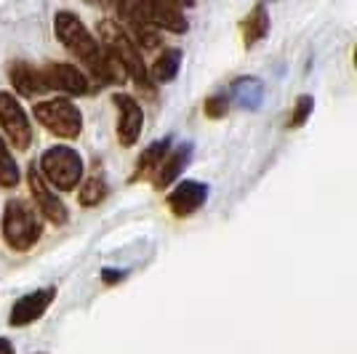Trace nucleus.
Segmentation results:
<instances>
[{
    "instance_id": "f257e3e1",
    "label": "nucleus",
    "mask_w": 357,
    "mask_h": 354,
    "mask_svg": "<svg viewBox=\"0 0 357 354\" xmlns=\"http://www.w3.org/2000/svg\"><path fill=\"white\" fill-rule=\"evenodd\" d=\"M54 32H56V40H59L73 56L86 64V70L91 72V77L107 83V59H105V48L102 43L86 30V24L80 22V16L73 11H59L54 19Z\"/></svg>"
},
{
    "instance_id": "f03ea898",
    "label": "nucleus",
    "mask_w": 357,
    "mask_h": 354,
    "mask_svg": "<svg viewBox=\"0 0 357 354\" xmlns=\"http://www.w3.org/2000/svg\"><path fill=\"white\" fill-rule=\"evenodd\" d=\"M99 35H102V45H105L109 54H115L128 77L134 80L142 91H149L152 93V77H149L147 67H144V59H142V48L134 43V38L126 32L123 24L107 19V22H99Z\"/></svg>"
},
{
    "instance_id": "7ed1b4c3",
    "label": "nucleus",
    "mask_w": 357,
    "mask_h": 354,
    "mask_svg": "<svg viewBox=\"0 0 357 354\" xmlns=\"http://www.w3.org/2000/svg\"><path fill=\"white\" fill-rule=\"evenodd\" d=\"M43 235V219L40 210L32 208L27 200L14 197L6 203L3 210V237L14 251H30Z\"/></svg>"
},
{
    "instance_id": "20e7f679",
    "label": "nucleus",
    "mask_w": 357,
    "mask_h": 354,
    "mask_svg": "<svg viewBox=\"0 0 357 354\" xmlns=\"http://www.w3.org/2000/svg\"><path fill=\"white\" fill-rule=\"evenodd\" d=\"M40 171L43 176L51 181L54 190L59 192H73L77 184H83V174H86V165L80 152L67 144H54L40 155Z\"/></svg>"
},
{
    "instance_id": "39448f33",
    "label": "nucleus",
    "mask_w": 357,
    "mask_h": 354,
    "mask_svg": "<svg viewBox=\"0 0 357 354\" xmlns=\"http://www.w3.org/2000/svg\"><path fill=\"white\" fill-rule=\"evenodd\" d=\"M35 120L43 125L45 131H51L54 136H59L64 141L77 139L83 131V115L70 99H45V102L35 104Z\"/></svg>"
},
{
    "instance_id": "423d86ee",
    "label": "nucleus",
    "mask_w": 357,
    "mask_h": 354,
    "mask_svg": "<svg viewBox=\"0 0 357 354\" xmlns=\"http://www.w3.org/2000/svg\"><path fill=\"white\" fill-rule=\"evenodd\" d=\"M126 6L155 30L187 32L190 27L187 16L181 14V6H176L174 0H126Z\"/></svg>"
},
{
    "instance_id": "0eeeda50",
    "label": "nucleus",
    "mask_w": 357,
    "mask_h": 354,
    "mask_svg": "<svg viewBox=\"0 0 357 354\" xmlns=\"http://www.w3.org/2000/svg\"><path fill=\"white\" fill-rule=\"evenodd\" d=\"M0 128L16 149H30L32 123L27 118V109L19 102V96L11 91H0Z\"/></svg>"
},
{
    "instance_id": "6e6552de",
    "label": "nucleus",
    "mask_w": 357,
    "mask_h": 354,
    "mask_svg": "<svg viewBox=\"0 0 357 354\" xmlns=\"http://www.w3.org/2000/svg\"><path fill=\"white\" fill-rule=\"evenodd\" d=\"M27 181H30L32 200H35V208L40 210V216L48 219L51 224L67 222V208H64L59 194L54 192L51 181L43 176L40 165H30V171H27Z\"/></svg>"
},
{
    "instance_id": "1a4fd4ad",
    "label": "nucleus",
    "mask_w": 357,
    "mask_h": 354,
    "mask_svg": "<svg viewBox=\"0 0 357 354\" xmlns=\"http://www.w3.org/2000/svg\"><path fill=\"white\" fill-rule=\"evenodd\" d=\"M208 194H211V190L206 181L184 178V181H178L176 187L168 192L165 203H168V210H171L174 216L184 219V216H192V213H197L200 208L206 206Z\"/></svg>"
},
{
    "instance_id": "9d476101",
    "label": "nucleus",
    "mask_w": 357,
    "mask_h": 354,
    "mask_svg": "<svg viewBox=\"0 0 357 354\" xmlns=\"http://www.w3.org/2000/svg\"><path fill=\"white\" fill-rule=\"evenodd\" d=\"M112 104L118 109V139L123 147H134L144 128V109L131 93H115Z\"/></svg>"
},
{
    "instance_id": "9b49d317",
    "label": "nucleus",
    "mask_w": 357,
    "mask_h": 354,
    "mask_svg": "<svg viewBox=\"0 0 357 354\" xmlns=\"http://www.w3.org/2000/svg\"><path fill=\"white\" fill-rule=\"evenodd\" d=\"M54 298H56V288H54V285L38 288V291H32V293L22 295L14 304V309H11L8 323L14 325V328H24V325L38 323L45 311H48V307L54 304Z\"/></svg>"
},
{
    "instance_id": "f8f14e48",
    "label": "nucleus",
    "mask_w": 357,
    "mask_h": 354,
    "mask_svg": "<svg viewBox=\"0 0 357 354\" xmlns=\"http://www.w3.org/2000/svg\"><path fill=\"white\" fill-rule=\"evenodd\" d=\"M8 77H11L14 91L24 99H40L45 91H51L45 70H38L27 61H14L11 70H8Z\"/></svg>"
},
{
    "instance_id": "ddd939ff",
    "label": "nucleus",
    "mask_w": 357,
    "mask_h": 354,
    "mask_svg": "<svg viewBox=\"0 0 357 354\" xmlns=\"http://www.w3.org/2000/svg\"><path fill=\"white\" fill-rule=\"evenodd\" d=\"M45 77H48V86L54 91H61L67 96H83L89 93V77L80 72L73 64H64V61H56V64H48L45 67Z\"/></svg>"
},
{
    "instance_id": "4468645a",
    "label": "nucleus",
    "mask_w": 357,
    "mask_h": 354,
    "mask_svg": "<svg viewBox=\"0 0 357 354\" xmlns=\"http://www.w3.org/2000/svg\"><path fill=\"white\" fill-rule=\"evenodd\" d=\"M190 157H192V144H190V141H184V144H178V147H171L168 157H165L163 165H160L158 174H155V190H168L178 178V174L187 168Z\"/></svg>"
},
{
    "instance_id": "2eb2a0df",
    "label": "nucleus",
    "mask_w": 357,
    "mask_h": 354,
    "mask_svg": "<svg viewBox=\"0 0 357 354\" xmlns=\"http://www.w3.org/2000/svg\"><path fill=\"white\" fill-rule=\"evenodd\" d=\"M232 99L243 109H256V107H261V99H264V83L245 75L232 83Z\"/></svg>"
},
{
    "instance_id": "dca6fc26",
    "label": "nucleus",
    "mask_w": 357,
    "mask_h": 354,
    "mask_svg": "<svg viewBox=\"0 0 357 354\" xmlns=\"http://www.w3.org/2000/svg\"><path fill=\"white\" fill-rule=\"evenodd\" d=\"M178 70H181V51L165 48L163 54L152 61L149 77H152V83H171V80H176Z\"/></svg>"
},
{
    "instance_id": "f3484780",
    "label": "nucleus",
    "mask_w": 357,
    "mask_h": 354,
    "mask_svg": "<svg viewBox=\"0 0 357 354\" xmlns=\"http://www.w3.org/2000/svg\"><path fill=\"white\" fill-rule=\"evenodd\" d=\"M168 152H171V139L165 136V139H158V141H152L147 149H144V155L139 157V165H136V176H147L152 171H158L163 160L168 157Z\"/></svg>"
},
{
    "instance_id": "a211bd4d",
    "label": "nucleus",
    "mask_w": 357,
    "mask_h": 354,
    "mask_svg": "<svg viewBox=\"0 0 357 354\" xmlns=\"http://www.w3.org/2000/svg\"><path fill=\"white\" fill-rule=\"evenodd\" d=\"M269 32V16H267V8L264 6H256L251 14L245 16V22H243V38H245V45L251 48L253 43H259V40H264Z\"/></svg>"
},
{
    "instance_id": "6ab92c4d",
    "label": "nucleus",
    "mask_w": 357,
    "mask_h": 354,
    "mask_svg": "<svg viewBox=\"0 0 357 354\" xmlns=\"http://www.w3.org/2000/svg\"><path fill=\"white\" fill-rule=\"evenodd\" d=\"M19 178H22V171H19L8 144L0 139V187L3 190H14L16 184H19Z\"/></svg>"
},
{
    "instance_id": "aec40b11",
    "label": "nucleus",
    "mask_w": 357,
    "mask_h": 354,
    "mask_svg": "<svg viewBox=\"0 0 357 354\" xmlns=\"http://www.w3.org/2000/svg\"><path fill=\"white\" fill-rule=\"evenodd\" d=\"M77 197H80V206L83 208H96L107 197V184L99 176L86 178V184L80 187Z\"/></svg>"
},
{
    "instance_id": "412c9836",
    "label": "nucleus",
    "mask_w": 357,
    "mask_h": 354,
    "mask_svg": "<svg viewBox=\"0 0 357 354\" xmlns=\"http://www.w3.org/2000/svg\"><path fill=\"white\" fill-rule=\"evenodd\" d=\"M229 104H232V99H229L227 93H216V96L206 99V107H203V109H206V115H208L211 120H219L229 112Z\"/></svg>"
},
{
    "instance_id": "4be33fe9",
    "label": "nucleus",
    "mask_w": 357,
    "mask_h": 354,
    "mask_svg": "<svg viewBox=\"0 0 357 354\" xmlns=\"http://www.w3.org/2000/svg\"><path fill=\"white\" fill-rule=\"evenodd\" d=\"M312 109H314L312 96H298L296 107H294V115H291V128L304 125V123H307V118L312 115Z\"/></svg>"
},
{
    "instance_id": "5701e85b",
    "label": "nucleus",
    "mask_w": 357,
    "mask_h": 354,
    "mask_svg": "<svg viewBox=\"0 0 357 354\" xmlns=\"http://www.w3.org/2000/svg\"><path fill=\"white\" fill-rule=\"evenodd\" d=\"M126 277V272H115V269H105L102 272V280L107 282V285H115V282H120Z\"/></svg>"
},
{
    "instance_id": "b1692460",
    "label": "nucleus",
    "mask_w": 357,
    "mask_h": 354,
    "mask_svg": "<svg viewBox=\"0 0 357 354\" xmlns=\"http://www.w3.org/2000/svg\"><path fill=\"white\" fill-rule=\"evenodd\" d=\"M0 354H16L14 344L8 339H3V336H0Z\"/></svg>"
},
{
    "instance_id": "393cba45",
    "label": "nucleus",
    "mask_w": 357,
    "mask_h": 354,
    "mask_svg": "<svg viewBox=\"0 0 357 354\" xmlns=\"http://www.w3.org/2000/svg\"><path fill=\"white\" fill-rule=\"evenodd\" d=\"M86 3H93V6H109V3H115V0H86Z\"/></svg>"
},
{
    "instance_id": "a878e982",
    "label": "nucleus",
    "mask_w": 357,
    "mask_h": 354,
    "mask_svg": "<svg viewBox=\"0 0 357 354\" xmlns=\"http://www.w3.org/2000/svg\"><path fill=\"white\" fill-rule=\"evenodd\" d=\"M176 6H181V8H187V6H195V0H174Z\"/></svg>"
},
{
    "instance_id": "bb28decb",
    "label": "nucleus",
    "mask_w": 357,
    "mask_h": 354,
    "mask_svg": "<svg viewBox=\"0 0 357 354\" xmlns=\"http://www.w3.org/2000/svg\"><path fill=\"white\" fill-rule=\"evenodd\" d=\"M355 70H357V45H355Z\"/></svg>"
},
{
    "instance_id": "cd10ccee",
    "label": "nucleus",
    "mask_w": 357,
    "mask_h": 354,
    "mask_svg": "<svg viewBox=\"0 0 357 354\" xmlns=\"http://www.w3.org/2000/svg\"><path fill=\"white\" fill-rule=\"evenodd\" d=\"M35 354H40V352H35Z\"/></svg>"
}]
</instances>
